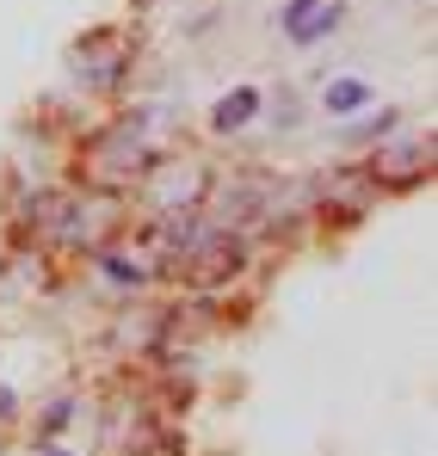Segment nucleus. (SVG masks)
Returning a JSON list of instances; mask_svg holds the SVG:
<instances>
[{"label": "nucleus", "mask_w": 438, "mask_h": 456, "mask_svg": "<svg viewBox=\"0 0 438 456\" xmlns=\"http://www.w3.org/2000/svg\"><path fill=\"white\" fill-rule=\"evenodd\" d=\"M148 118H154V111H136V118L112 124L105 136H93V142L80 149V167H74V173H80V185H87V191L118 198V191L143 185L148 173H154L161 149L148 142Z\"/></svg>", "instance_id": "1"}, {"label": "nucleus", "mask_w": 438, "mask_h": 456, "mask_svg": "<svg viewBox=\"0 0 438 456\" xmlns=\"http://www.w3.org/2000/svg\"><path fill=\"white\" fill-rule=\"evenodd\" d=\"M241 265H247V240L235 228H211V223L198 228L192 247L173 259V272L186 278V290H222V284L241 278Z\"/></svg>", "instance_id": "2"}, {"label": "nucleus", "mask_w": 438, "mask_h": 456, "mask_svg": "<svg viewBox=\"0 0 438 456\" xmlns=\"http://www.w3.org/2000/svg\"><path fill=\"white\" fill-rule=\"evenodd\" d=\"M340 25V0H291L285 6V37L291 44H315Z\"/></svg>", "instance_id": "6"}, {"label": "nucleus", "mask_w": 438, "mask_h": 456, "mask_svg": "<svg viewBox=\"0 0 438 456\" xmlns=\"http://www.w3.org/2000/svg\"><path fill=\"white\" fill-rule=\"evenodd\" d=\"M50 456H62V451H50Z\"/></svg>", "instance_id": "12"}, {"label": "nucleus", "mask_w": 438, "mask_h": 456, "mask_svg": "<svg viewBox=\"0 0 438 456\" xmlns=\"http://www.w3.org/2000/svg\"><path fill=\"white\" fill-rule=\"evenodd\" d=\"M315 191H321V210H327L334 223L365 216L370 198H376V185H370L365 167H334V173H321V179H315Z\"/></svg>", "instance_id": "5"}, {"label": "nucleus", "mask_w": 438, "mask_h": 456, "mask_svg": "<svg viewBox=\"0 0 438 456\" xmlns=\"http://www.w3.org/2000/svg\"><path fill=\"white\" fill-rule=\"evenodd\" d=\"M433 142H414V136H401V142H383V149L365 160L370 185H389V191H414V185H426L433 179Z\"/></svg>", "instance_id": "3"}, {"label": "nucleus", "mask_w": 438, "mask_h": 456, "mask_svg": "<svg viewBox=\"0 0 438 456\" xmlns=\"http://www.w3.org/2000/svg\"><path fill=\"white\" fill-rule=\"evenodd\" d=\"M124 62H130V37L118 25H99V31H87L74 44V75L87 80V86H118Z\"/></svg>", "instance_id": "4"}, {"label": "nucleus", "mask_w": 438, "mask_h": 456, "mask_svg": "<svg viewBox=\"0 0 438 456\" xmlns=\"http://www.w3.org/2000/svg\"><path fill=\"white\" fill-rule=\"evenodd\" d=\"M12 407H19V401H12V388L0 382V419H12Z\"/></svg>", "instance_id": "11"}, {"label": "nucleus", "mask_w": 438, "mask_h": 456, "mask_svg": "<svg viewBox=\"0 0 438 456\" xmlns=\"http://www.w3.org/2000/svg\"><path fill=\"white\" fill-rule=\"evenodd\" d=\"M105 272H112L118 284H143V278H148V265H136V259H118V253L105 259Z\"/></svg>", "instance_id": "10"}, {"label": "nucleus", "mask_w": 438, "mask_h": 456, "mask_svg": "<svg viewBox=\"0 0 438 456\" xmlns=\"http://www.w3.org/2000/svg\"><path fill=\"white\" fill-rule=\"evenodd\" d=\"M253 111H260V93H253V86H235L228 99H217V111H211V124H217L222 136H228V130H241V124H247Z\"/></svg>", "instance_id": "7"}, {"label": "nucleus", "mask_w": 438, "mask_h": 456, "mask_svg": "<svg viewBox=\"0 0 438 456\" xmlns=\"http://www.w3.org/2000/svg\"><path fill=\"white\" fill-rule=\"evenodd\" d=\"M118 456H186V438H179L173 426H148V432H136Z\"/></svg>", "instance_id": "8"}, {"label": "nucleus", "mask_w": 438, "mask_h": 456, "mask_svg": "<svg viewBox=\"0 0 438 456\" xmlns=\"http://www.w3.org/2000/svg\"><path fill=\"white\" fill-rule=\"evenodd\" d=\"M365 99H370L365 80H334V86H327V111H340V118H352Z\"/></svg>", "instance_id": "9"}]
</instances>
